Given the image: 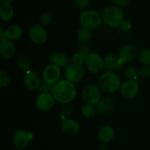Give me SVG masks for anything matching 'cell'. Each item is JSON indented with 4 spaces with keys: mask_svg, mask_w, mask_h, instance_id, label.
I'll list each match as a JSON object with an SVG mask.
<instances>
[{
    "mask_svg": "<svg viewBox=\"0 0 150 150\" xmlns=\"http://www.w3.org/2000/svg\"><path fill=\"white\" fill-rule=\"evenodd\" d=\"M102 21L101 15L97 10L92 9L83 10L79 16V23L81 27L90 30L98 27Z\"/></svg>",
    "mask_w": 150,
    "mask_h": 150,
    "instance_id": "obj_4",
    "label": "cell"
},
{
    "mask_svg": "<svg viewBox=\"0 0 150 150\" xmlns=\"http://www.w3.org/2000/svg\"><path fill=\"white\" fill-rule=\"evenodd\" d=\"M52 89L53 86L44 82V83H41L38 90H39L40 93H51L52 92Z\"/></svg>",
    "mask_w": 150,
    "mask_h": 150,
    "instance_id": "obj_33",
    "label": "cell"
},
{
    "mask_svg": "<svg viewBox=\"0 0 150 150\" xmlns=\"http://www.w3.org/2000/svg\"><path fill=\"white\" fill-rule=\"evenodd\" d=\"M113 103L108 98H103L100 100L98 102V103L95 105L97 112L99 114H104L108 113L110 110L112 108Z\"/></svg>",
    "mask_w": 150,
    "mask_h": 150,
    "instance_id": "obj_22",
    "label": "cell"
},
{
    "mask_svg": "<svg viewBox=\"0 0 150 150\" xmlns=\"http://www.w3.org/2000/svg\"><path fill=\"white\" fill-rule=\"evenodd\" d=\"M14 16V9L12 4L1 3L0 6V18L4 21H10Z\"/></svg>",
    "mask_w": 150,
    "mask_h": 150,
    "instance_id": "obj_21",
    "label": "cell"
},
{
    "mask_svg": "<svg viewBox=\"0 0 150 150\" xmlns=\"http://www.w3.org/2000/svg\"><path fill=\"white\" fill-rule=\"evenodd\" d=\"M23 35V29L17 24L10 25L5 29V38L10 40H17Z\"/></svg>",
    "mask_w": 150,
    "mask_h": 150,
    "instance_id": "obj_20",
    "label": "cell"
},
{
    "mask_svg": "<svg viewBox=\"0 0 150 150\" xmlns=\"http://www.w3.org/2000/svg\"><path fill=\"white\" fill-rule=\"evenodd\" d=\"M102 20L110 27H120L124 20V13L121 8L115 5H109L105 7L101 13Z\"/></svg>",
    "mask_w": 150,
    "mask_h": 150,
    "instance_id": "obj_3",
    "label": "cell"
},
{
    "mask_svg": "<svg viewBox=\"0 0 150 150\" xmlns=\"http://www.w3.org/2000/svg\"><path fill=\"white\" fill-rule=\"evenodd\" d=\"M16 64L17 67L20 69L21 71L27 72L29 71V68H30V61L29 59L26 57H20L18 58L17 61H16Z\"/></svg>",
    "mask_w": 150,
    "mask_h": 150,
    "instance_id": "obj_26",
    "label": "cell"
},
{
    "mask_svg": "<svg viewBox=\"0 0 150 150\" xmlns=\"http://www.w3.org/2000/svg\"><path fill=\"white\" fill-rule=\"evenodd\" d=\"M105 1H112L113 0H105Z\"/></svg>",
    "mask_w": 150,
    "mask_h": 150,
    "instance_id": "obj_39",
    "label": "cell"
},
{
    "mask_svg": "<svg viewBox=\"0 0 150 150\" xmlns=\"http://www.w3.org/2000/svg\"><path fill=\"white\" fill-rule=\"evenodd\" d=\"M100 150H108V146L106 145H102L100 148Z\"/></svg>",
    "mask_w": 150,
    "mask_h": 150,
    "instance_id": "obj_38",
    "label": "cell"
},
{
    "mask_svg": "<svg viewBox=\"0 0 150 150\" xmlns=\"http://www.w3.org/2000/svg\"><path fill=\"white\" fill-rule=\"evenodd\" d=\"M48 59L51 64H54L60 68L67 67L69 65V59L67 55L61 52H54L49 54Z\"/></svg>",
    "mask_w": 150,
    "mask_h": 150,
    "instance_id": "obj_19",
    "label": "cell"
},
{
    "mask_svg": "<svg viewBox=\"0 0 150 150\" xmlns=\"http://www.w3.org/2000/svg\"><path fill=\"white\" fill-rule=\"evenodd\" d=\"M75 6L81 10H85L89 4V0H73Z\"/></svg>",
    "mask_w": 150,
    "mask_h": 150,
    "instance_id": "obj_31",
    "label": "cell"
},
{
    "mask_svg": "<svg viewBox=\"0 0 150 150\" xmlns=\"http://www.w3.org/2000/svg\"><path fill=\"white\" fill-rule=\"evenodd\" d=\"M29 37L30 40L36 45H42L48 38L46 29L40 23L33 25L29 29Z\"/></svg>",
    "mask_w": 150,
    "mask_h": 150,
    "instance_id": "obj_9",
    "label": "cell"
},
{
    "mask_svg": "<svg viewBox=\"0 0 150 150\" xmlns=\"http://www.w3.org/2000/svg\"><path fill=\"white\" fill-rule=\"evenodd\" d=\"M139 76L143 79H146L150 76V67L149 66H143L139 70Z\"/></svg>",
    "mask_w": 150,
    "mask_h": 150,
    "instance_id": "obj_32",
    "label": "cell"
},
{
    "mask_svg": "<svg viewBox=\"0 0 150 150\" xmlns=\"http://www.w3.org/2000/svg\"><path fill=\"white\" fill-rule=\"evenodd\" d=\"M114 5L117 6L119 8H125L130 4V0H113Z\"/></svg>",
    "mask_w": 150,
    "mask_h": 150,
    "instance_id": "obj_34",
    "label": "cell"
},
{
    "mask_svg": "<svg viewBox=\"0 0 150 150\" xmlns=\"http://www.w3.org/2000/svg\"><path fill=\"white\" fill-rule=\"evenodd\" d=\"M114 135H115V132H114V128L111 125H105L102 126L98 130V139L100 142L105 144L113 140Z\"/></svg>",
    "mask_w": 150,
    "mask_h": 150,
    "instance_id": "obj_18",
    "label": "cell"
},
{
    "mask_svg": "<svg viewBox=\"0 0 150 150\" xmlns=\"http://www.w3.org/2000/svg\"><path fill=\"white\" fill-rule=\"evenodd\" d=\"M71 61L73 64H77V65L82 66V64H85L86 61V56L80 52L76 53L73 54L71 57Z\"/></svg>",
    "mask_w": 150,
    "mask_h": 150,
    "instance_id": "obj_29",
    "label": "cell"
},
{
    "mask_svg": "<svg viewBox=\"0 0 150 150\" xmlns=\"http://www.w3.org/2000/svg\"><path fill=\"white\" fill-rule=\"evenodd\" d=\"M53 18H54V16H53L52 13L49 11L44 12L40 15L39 18L40 24L43 26H48L52 22Z\"/></svg>",
    "mask_w": 150,
    "mask_h": 150,
    "instance_id": "obj_27",
    "label": "cell"
},
{
    "mask_svg": "<svg viewBox=\"0 0 150 150\" xmlns=\"http://www.w3.org/2000/svg\"><path fill=\"white\" fill-rule=\"evenodd\" d=\"M51 94L56 101L62 104H68L76 99L77 89L74 83L67 79H61L53 86Z\"/></svg>",
    "mask_w": 150,
    "mask_h": 150,
    "instance_id": "obj_1",
    "label": "cell"
},
{
    "mask_svg": "<svg viewBox=\"0 0 150 150\" xmlns=\"http://www.w3.org/2000/svg\"><path fill=\"white\" fill-rule=\"evenodd\" d=\"M16 53L14 42L10 40L3 39L0 42V56L4 59H10Z\"/></svg>",
    "mask_w": 150,
    "mask_h": 150,
    "instance_id": "obj_16",
    "label": "cell"
},
{
    "mask_svg": "<svg viewBox=\"0 0 150 150\" xmlns=\"http://www.w3.org/2000/svg\"><path fill=\"white\" fill-rule=\"evenodd\" d=\"M60 67L49 64L44 68L42 71V79L44 82L54 86L60 80L61 77V70Z\"/></svg>",
    "mask_w": 150,
    "mask_h": 150,
    "instance_id": "obj_10",
    "label": "cell"
},
{
    "mask_svg": "<svg viewBox=\"0 0 150 150\" xmlns=\"http://www.w3.org/2000/svg\"><path fill=\"white\" fill-rule=\"evenodd\" d=\"M139 61L144 66L150 67V49L149 48H143L139 51L138 54Z\"/></svg>",
    "mask_w": 150,
    "mask_h": 150,
    "instance_id": "obj_25",
    "label": "cell"
},
{
    "mask_svg": "<svg viewBox=\"0 0 150 150\" xmlns=\"http://www.w3.org/2000/svg\"><path fill=\"white\" fill-rule=\"evenodd\" d=\"M56 100L51 93H40L36 100V106L42 112L49 111L54 108Z\"/></svg>",
    "mask_w": 150,
    "mask_h": 150,
    "instance_id": "obj_13",
    "label": "cell"
},
{
    "mask_svg": "<svg viewBox=\"0 0 150 150\" xmlns=\"http://www.w3.org/2000/svg\"><path fill=\"white\" fill-rule=\"evenodd\" d=\"M124 75L127 80L136 81L139 76V72L133 66H128L124 70Z\"/></svg>",
    "mask_w": 150,
    "mask_h": 150,
    "instance_id": "obj_28",
    "label": "cell"
},
{
    "mask_svg": "<svg viewBox=\"0 0 150 150\" xmlns=\"http://www.w3.org/2000/svg\"><path fill=\"white\" fill-rule=\"evenodd\" d=\"M100 87L94 83H89L82 90V98L86 104L96 105L101 99Z\"/></svg>",
    "mask_w": 150,
    "mask_h": 150,
    "instance_id": "obj_5",
    "label": "cell"
},
{
    "mask_svg": "<svg viewBox=\"0 0 150 150\" xmlns=\"http://www.w3.org/2000/svg\"><path fill=\"white\" fill-rule=\"evenodd\" d=\"M139 51L137 47L133 44H126L123 45L119 51L118 57L123 62H130L133 61L136 57H138Z\"/></svg>",
    "mask_w": 150,
    "mask_h": 150,
    "instance_id": "obj_14",
    "label": "cell"
},
{
    "mask_svg": "<svg viewBox=\"0 0 150 150\" xmlns=\"http://www.w3.org/2000/svg\"><path fill=\"white\" fill-rule=\"evenodd\" d=\"M104 68L107 71L118 73L122 70L124 62L115 54L108 53L104 57Z\"/></svg>",
    "mask_w": 150,
    "mask_h": 150,
    "instance_id": "obj_12",
    "label": "cell"
},
{
    "mask_svg": "<svg viewBox=\"0 0 150 150\" xmlns=\"http://www.w3.org/2000/svg\"><path fill=\"white\" fill-rule=\"evenodd\" d=\"M64 76L65 79L75 84L83 80L85 76V70L82 66L70 64L66 67Z\"/></svg>",
    "mask_w": 150,
    "mask_h": 150,
    "instance_id": "obj_6",
    "label": "cell"
},
{
    "mask_svg": "<svg viewBox=\"0 0 150 150\" xmlns=\"http://www.w3.org/2000/svg\"><path fill=\"white\" fill-rule=\"evenodd\" d=\"M13 1H14V0H1V1H2L1 3H7V4H12V3L13 2Z\"/></svg>",
    "mask_w": 150,
    "mask_h": 150,
    "instance_id": "obj_37",
    "label": "cell"
},
{
    "mask_svg": "<svg viewBox=\"0 0 150 150\" xmlns=\"http://www.w3.org/2000/svg\"><path fill=\"white\" fill-rule=\"evenodd\" d=\"M121 84V79L115 72L106 70L98 79V86L105 93L112 94L120 90Z\"/></svg>",
    "mask_w": 150,
    "mask_h": 150,
    "instance_id": "obj_2",
    "label": "cell"
},
{
    "mask_svg": "<svg viewBox=\"0 0 150 150\" xmlns=\"http://www.w3.org/2000/svg\"><path fill=\"white\" fill-rule=\"evenodd\" d=\"M77 38L80 42H88L92 38V31L86 28H80L77 32Z\"/></svg>",
    "mask_w": 150,
    "mask_h": 150,
    "instance_id": "obj_24",
    "label": "cell"
},
{
    "mask_svg": "<svg viewBox=\"0 0 150 150\" xmlns=\"http://www.w3.org/2000/svg\"><path fill=\"white\" fill-rule=\"evenodd\" d=\"M81 112L85 118L90 120V119H93L96 116L97 110L95 105L85 103L81 108Z\"/></svg>",
    "mask_w": 150,
    "mask_h": 150,
    "instance_id": "obj_23",
    "label": "cell"
},
{
    "mask_svg": "<svg viewBox=\"0 0 150 150\" xmlns=\"http://www.w3.org/2000/svg\"><path fill=\"white\" fill-rule=\"evenodd\" d=\"M79 52L83 54V55H85L86 57L88 55V54L92 53L91 52V49L87 46V45H83V46L81 47L80 49H79Z\"/></svg>",
    "mask_w": 150,
    "mask_h": 150,
    "instance_id": "obj_36",
    "label": "cell"
},
{
    "mask_svg": "<svg viewBox=\"0 0 150 150\" xmlns=\"http://www.w3.org/2000/svg\"><path fill=\"white\" fill-rule=\"evenodd\" d=\"M25 86L29 90H36L39 89L41 84V79L37 72L29 70L26 73L23 79Z\"/></svg>",
    "mask_w": 150,
    "mask_h": 150,
    "instance_id": "obj_15",
    "label": "cell"
},
{
    "mask_svg": "<svg viewBox=\"0 0 150 150\" xmlns=\"http://www.w3.org/2000/svg\"><path fill=\"white\" fill-rule=\"evenodd\" d=\"M84 64L90 73H98L103 69L104 59L97 53H90L86 57Z\"/></svg>",
    "mask_w": 150,
    "mask_h": 150,
    "instance_id": "obj_7",
    "label": "cell"
},
{
    "mask_svg": "<svg viewBox=\"0 0 150 150\" xmlns=\"http://www.w3.org/2000/svg\"><path fill=\"white\" fill-rule=\"evenodd\" d=\"M33 139V134L25 130H16L13 136V144L16 149H23L28 146L29 142Z\"/></svg>",
    "mask_w": 150,
    "mask_h": 150,
    "instance_id": "obj_8",
    "label": "cell"
},
{
    "mask_svg": "<svg viewBox=\"0 0 150 150\" xmlns=\"http://www.w3.org/2000/svg\"><path fill=\"white\" fill-rule=\"evenodd\" d=\"M10 79L8 73L3 70H0V87L2 89L5 88L10 83Z\"/></svg>",
    "mask_w": 150,
    "mask_h": 150,
    "instance_id": "obj_30",
    "label": "cell"
},
{
    "mask_svg": "<svg viewBox=\"0 0 150 150\" xmlns=\"http://www.w3.org/2000/svg\"><path fill=\"white\" fill-rule=\"evenodd\" d=\"M120 27H121V29H122L123 31L127 32V31H129L131 29L132 23L129 20L124 19V20H123V21L122 22V23H121V25H120Z\"/></svg>",
    "mask_w": 150,
    "mask_h": 150,
    "instance_id": "obj_35",
    "label": "cell"
},
{
    "mask_svg": "<svg viewBox=\"0 0 150 150\" xmlns=\"http://www.w3.org/2000/svg\"><path fill=\"white\" fill-rule=\"evenodd\" d=\"M62 132L69 136H74L80 131L81 126L79 122L73 119H65L61 125Z\"/></svg>",
    "mask_w": 150,
    "mask_h": 150,
    "instance_id": "obj_17",
    "label": "cell"
},
{
    "mask_svg": "<svg viewBox=\"0 0 150 150\" xmlns=\"http://www.w3.org/2000/svg\"><path fill=\"white\" fill-rule=\"evenodd\" d=\"M139 92V83L137 81L127 80L122 83L120 89V95L125 99L136 98Z\"/></svg>",
    "mask_w": 150,
    "mask_h": 150,
    "instance_id": "obj_11",
    "label": "cell"
}]
</instances>
